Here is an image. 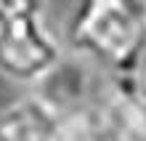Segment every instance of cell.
<instances>
[{
	"label": "cell",
	"mask_w": 146,
	"mask_h": 141,
	"mask_svg": "<svg viewBox=\"0 0 146 141\" xmlns=\"http://www.w3.org/2000/svg\"><path fill=\"white\" fill-rule=\"evenodd\" d=\"M64 45L98 72L127 77L146 56V16L135 0H74Z\"/></svg>",
	"instance_id": "6da1fadb"
},
{
	"label": "cell",
	"mask_w": 146,
	"mask_h": 141,
	"mask_svg": "<svg viewBox=\"0 0 146 141\" xmlns=\"http://www.w3.org/2000/svg\"><path fill=\"white\" fill-rule=\"evenodd\" d=\"M66 56V45L50 29L45 13L0 21V75L35 88Z\"/></svg>",
	"instance_id": "7a4b0ae2"
},
{
	"label": "cell",
	"mask_w": 146,
	"mask_h": 141,
	"mask_svg": "<svg viewBox=\"0 0 146 141\" xmlns=\"http://www.w3.org/2000/svg\"><path fill=\"white\" fill-rule=\"evenodd\" d=\"M90 107L117 141H146V101L130 77L101 72Z\"/></svg>",
	"instance_id": "3957f363"
},
{
	"label": "cell",
	"mask_w": 146,
	"mask_h": 141,
	"mask_svg": "<svg viewBox=\"0 0 146 141\" xmlns=\"http://www.w3.org/2000/svg\"><path fill=\"white\" fill-rule=\"evenodd\" d=\"M101 72L90 61L74 56L66 51V56L53 67V72L35 85V91L42 101H48L61 117H69L74 112H82L93 104Z\"/></svg>",
	"instance_id": "277c9868"
},
{
	"label": "cell",
	"mask_w": 146,
	"mask_h": 141,
	"mask_svg": "<svg viewBox=\"0 0 146 141\" xmlns=\"http://www.w3.org/2000/svg\"><path fill=\"white\" fill-rule=\"evenodd\" d=\"M0 141H64V117L37 93L0 109Z\"/></svg>",
	"instance_id": "5b68a950"
},
{
	"label": "cell",
	"mask_w": 146,
	"mask_h": 141,
	"mask_svg": "<svg viewBox=\"0 0 146 141\" xmlns=\"http://www.w3.org/2000/svg\"><path fill=\"white\" fill-rule=\"evenodd\" d=\"M64 141H117L114 133L98 120L93 107L64 117Z\"/></svg>",
	"instance_id": "8992f818"
},
{
	"label": "cell",
	"mask_w": 146,
	"mask_h": 141,
	"mask_svg": "<svg viewBox=\"0 0 146 141\" xmlns=\"http://www.w3.org/2000/svg\"><path fill=\"white\" fill-rule=\"evenodd\" d=\"M45 13V0H0V21Z\"/></svg>",
	"instance_id": "52a82bcc"
},
{
	"label": "cell",
	"mask_w": 146,
	"mask_h": 141,
	"mask_svg": "<svg viewBox=\"0 0 146 141\" xmlns=\"http://www.w3.org/2000/svg\"><path fill=\"white\" fill-rule=\"evenodd\" d=\"M130 77V83H133V88L138 91V96L146 101V56L141 59V64L133 69V75H127Z\"/></svg>",
	"instance_id": "ba28073f"
},
{
	"label": "cell",
	"mask_w": 146,
	"mask_h": 141,
	"mask_svg": "<svg viewBox=\"0 0 146 141\" xmlns=\"http://www.w3.org/2000/svg\"><path fill=\"white\" fill-rule=\"evenodd\" d=\"M135 3L141 5V11H143V16H146V0H135Z\"/></svg>",
	"instance_id": "9c48e42d"
}]
</instances>
